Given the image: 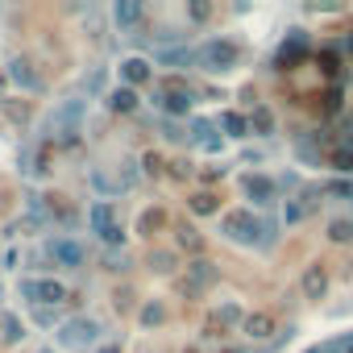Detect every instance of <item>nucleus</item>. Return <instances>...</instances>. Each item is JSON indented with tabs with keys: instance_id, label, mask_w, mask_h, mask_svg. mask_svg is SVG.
Returning a JSON list of instances; mask_svg holds the SVG:
<instances>
[{
	"instance_id": "c9c22d12",
	"label": "nucleus",
	"mask_w": 353,
	"mask_h": 353,
	"mask_svg": "<svg viewBox=\"0 0 353 353\" xmlns=\"http://www.w3.org/2000/svg\"><path fill=\"white\" fill-rule=\"evenodd\" d=\"M324 100H328L324 108H328V112H336V108H341V88H328V96H324Z\"/></svg>"
},
{
	"instance_id": "e433bc0d",
	"label": "nucleus",
	"mask_w": 353,
	"mask_h": 353,
	"mask_svg": "<svg viewBox=\"0 0 353 353\" xmlns=\"http://www.w3.org/2000/svg\"><path fill=\"white\" fill-rule=\"evenodd\" d=\"M96 353H121V345H104V349H96Z\"/></svg>"
},
{
	"instance_id": "c85d7f7f",
	"label": "nucleus",
	"mask_w": 353,
	"mask_h": 353,
	"mask_svg": "<svg viewBox=\"0 0 353 353\" xmlns=\"http://www.w3.org/2000/svg\"><path fill=\"white\" fill-rule=\"evenodd\" d=\"M179 245H188V250H200V237H196V229H179Z\"/></svg>"
},
{
	"instance_id": "dca6fc26",
	"label": "nucleus",
	"mask_w": 353,
	"mask_h": 353,
	"mask_svg": "<svg viewBox=\"0 0 353 353\" xmlns=\"http://www.w3.org/2000/svg\"><path fill=\"white\" fill-rule=\"evenodd\" d=\"M192 141H196V145H204V150H221L216 125H212V121H204V117H196V121H192Z\"/></svg>"
},
{
	"instance_id": "f704fd0d",
	"label": "nucleus",
	"mask_w": 353,
	"mask_h": 353,
	"mask_svg": "<svg viewBox=\"0 0 353 353\" xmlns=\"http://www.w3.org/2000/svg\"><path fill=\"white\" fill-rule=\"evenodd\" d=\"M332 196H341V200H353V179H345V183H332Z\"/></svg>"
},
{
	"instance_id": "c756f323",
	"label": "nucleus",
	"mask_w": 353,
	"mask_h": 353,
	"mask_svg": "<svg viewBox=\"0 0 353 353\" xmlns=\"http://www.w3.org/2000/svg\"><path fill=\"white\" fill-rule=\"evenodd\" d=\"M192 208H196V212H204V216H208V212H212V208H216V200H212V196H196V200H192Z\"/></svg>"
},
{
	"instance_id": "412c9836",
	"label": "nucleus",
	"mask_w": 353,
	"mask_h": 353,
	"mask_svg": "<svg viewBox=\"0 0 353 353\" xmlns=\"http://www.w3.org/2000/svg\"><path fill=\"white\" fill-rule=\"evenodd\" d=\"M250 129H254V133H262V137H270V133H274V117H270V108H262V104H258V108H254V117H250Z\"/></svg>"
},
{
	"instance_id": "473e14b6",
	"label": "nucleus",
	"mask_w": 353,
	"mask_h": 353,
	"mask_svg": "<svg viewBox=\"0 0 353 353\" xmlns=\"http://www.w3.org/2000/svg\"><path fill=\"white\" fill-rule=\"evenodd\" d=\"M83 88H88V92H100V88H104V71H92V75L83 79Z\"/></svg>"
},
{
	"instance_id": "6ab92c4d",
	"label": "nucleus",
	"mask_w": 353,
	"mask_h": 353,
	"mask_svg": "<svg viewBox=\"0 0 353 353\" xmlns=\"http://www.w3.org/2000/svg\"><path fill=\"white\" fill-rule=\"evenodd\" d=\"M108 108H112V112H133V108H137V92H133V88L108 92Z\"/></svg>"
},
{
	"instance_id": "a878e982",
	"label": "nucleus",
	"mask_w": 353,
	"mask_h": 353,
	"mask_svg": "<svg viewBox=\"0 0 353 353\" xmlns=\"http://www.w3.org/2000/svg\"><path fill=\"white\" fill-rule=\"evenodd\" d=\"M328 237H332V241H349V237H353V225H349V221H332V225H328Z\"/></svg>"
},
{
	"instance_id": "4c0bfd02",
	"label": "nucleus",
	"mask_w": 353,
	"mask_h": 353,
	"mask_svg": "<svg viewBox=\"0 0 353 353\" xmlns=\"http://www.w3.org/2000/svg\"><path fill=\"white\" fill-rule=\"evenodd\" d=\"M229 353H241V349H229Z\"/></svg>"
},
{
	"instance_id": "cd10ccee",
	"label": "nucleus",
	"mask_w": 353,
	"mask_h": 353,
	"mask_svg": "<svg viewBox=\"0 0 353 353\" xmlns=\"http://www.w3.org/2000/svg\"><path fill=\"white\" fill-rule=\"evenodd\" d=\"M26 336V328H21V320H13V316H5V341H21Z\"/></svg>"
},
{
	"instance_id": "39448f33",
	"label": "nucleus",
	"mask_w": 353,
	"mask_h": 353,
	"mask_svg": "<svg viewBox=\"0 0 353 353\" xmlns=\"http://www.w3.org/2000/svg\"><path fill=\"white\" fill-rule=\"evenodd\" d=\"M17 291H21V299H30V303H38V307L63 303V295H67L59 279H21V283H17Z\"/></svg>"
},
{
	"instance_id": "2eb2a0df",
	"label": "nucleus",
	"mask_w": 353,
	"mask_h": 353,
	"mask_svg": "<svg viewBox=\"0 0 353 353\" xmlns=\"http://www.w3.org/2000/svg\"><path fill=\"white\" fill-rule=\"evenodd\" d=\"M9 75H13V83H17V88H26V92H42V79L30 71V63H26V59H13V63H9Z\"/></svg>"
},
{
	"instance_id": "9d476101",
	"label": "nucleus",
	"mask_w": 353,
	"mask_h": 353,
	"mask_svg": "<svg viewBox=\"0 0 353 353\" xmlns=\"http://www.w3.org/2000/svg\"><path fill=\"white\" fill-rule=\"evenodd\" d=\"M299 287H303V299H324V291H328V270H324L320 262H312V266L303 270Z\"/></svg>"
},
{
	"instance_id": "393cba45",
	"label": "nucleus",
	"mask_w": 353,
	"mask_h": 353,
	"mask_svg": "<svg viewBox=\"0 0 353 353\" xmlns=\"http://www.w3.org/2000/svg\"><path fill=\"white\" fill-rule=\"evenodd\" d=\"M166 320V307L162 303H145L141 307V324H162Z\"/></svg>"
},
{
	"instance_id": "423d86ee",
	"label": "nucleus",
	"mask_w": 353,
	"mask_h": 353,
	"mask_svg": "<svg viewBox=\"0 0 353 353\" xmlns=\"http://www.w3.org/2000/svg\"><path fill=\"white\" fill-rule=\"evenodd\" d=\"M307 50H312V38H307L303 30H291V34L283 38V46H279V54H274V67H279V71H291L295 63L307 59Z\"/></svg>"
},
{
	"instance_id": "ddd939ff",
	"label": "nucleus",
	"mask_w": 353,
	"mask_h": 353,
	"mask_svg": "<svg viewBox=\"0 0 353 353\" xmlns=\"http://www.w3.org/2000/svg\"><path fill=\"white\" fill-rule=\"evenodd\" d=\"M141 0H117V9H112V21L121 26V30H133L137 21H141Z\"/></svg>"
},
{
	"instance_id": "1a4fd4ad",
	"label": "nucleus",
	"mask_w": 353,
	"mask_h": 353,
	"mask_svg": "<svg viewBox=\"0 0 353 353\" xmlns=\"http://www.w3.org/2000/svg\"><path fill=\"white\" fill-rule=\"evenodd\" d=\"M154 104H158L162 112H170V117H188V112H192V92L166 88V92H154Z\"/></svg>"
},
{
	"instance_id": "f257e3e1",
	"label": "nucleus",
	"mask_w": 353,
	"mask_h": 353,
	"mask_svg": "<svg viewBox=\"0 0 353 353\" xmlns=\"http://www.w3.org/2000/svg\"><path fill=\"white\" fill-rule=\"evenodd\" d=\"M221 233H225L229 241H237V245L270 250L274 237H279V225L266 221V216H258V212H250V208H237V212H229V216L221 221Z\"/></svg>"
},
{
	"instance_id": "72a5a7b5",
	"label": "nucleus",
	"mask_w": 353,
	"mask_h": 353,
	"mask_svg": "<svg viewBox=\"0 0 353 353\" xmlns=\"http://www.w3.org/2000/svg\"><path fill=\"white\" fill-rule=\"evenodd\" d=\"M303 216H307V204H299V200L287 204V221H303Z\"/></svg>"
},
{
	"instance_id": "7c9ffc66",
	"label": "nucleus",
	"mask_w": 353,
	"mask_h": 353,
	"mask_svg": "<svg viewBox=\"0 0 353 353\" xmlns=\"http://www.w3.org/2000/svg\"><path fill=\"white\" fill-rule=\"evenodd\" d=\"M162 221H166V216H162V212H158V208H150V212H145V216H141V229H158V225H162Z\"/></svg>"
},
{
	"instance_id": "f3484780",
	"label": "nucleus",
	"mask_w": 353,
	"mask_h": 353,
	"mask_svg": "<svg viewBox=\"0 0 353 353\" xmlns=\"http://www.w3.org/2000/svg\"><path fill=\"white\" fill-rule=\"evenodd\" d=\"M121 79H125L129 88H133V83H145V79H150V63H145V59H125V63H121Z\"/></svg>"
},
{
	"instance_id": "b1692460",
	"label": "nucleus",
	"mask_w": 353,
	"mask_h": 353,
	"mask_svg": "<svg viewBox=\"0 0 353 353\" xmlns=\"http://www.w3.org/2000/svg\"><path fill=\"white\" fill-rule=\"evenodd\" d=\"M320 67H324V75H336V67H341V54H336V46L320 50Z\"/></svg>"
},
{
	"instance_id": "bb28decb",
	"label": "nucleus",
	"mask_w": 353,
	"mask_h": 353,
	"mask_svg": "<svg viewBox=\"0 0 353 353\" xmlns=\"http://www.w3.org/2000/svg\"><path fill=\"white\" fill-rule=\"evenodd\" d=\"M216 320H221V324H237V320H245V316H241L237 303H225V307H216Z\"/></svg>"
},
{
	"instance_id": "4468645a",
	"label": "nucleus",
	"mask_w": 353,
	"mask_h": 353,
	"mask_svg": "<svg viewBox=\"0 0 353 353\" xmlns=\"http://www.w3.org/2000/svg\"><path fill=\"white\" fill-rule=\"evenodd\" d=\"M216 283V266L208 262V258H196L192 262V283H188V291L196 295V291H204V287H212Z\"/></svg>"
},
{
	"instance_id": "f03ea898",
	"label": "nucleus",
	"mask_w": 353,
	"mask_h": 353,
	"mask_svg": "<svg viewBox=\"0 0 353 353\" xmlns=\"http://www.w3.org/2000/svg\"><path fill=\"white\" fill-rule=\"evenodd\" d=\"M96 341H100V320H92V316H71L59 328V345L63 349H92Z\"/></svg>"
},
{
	"instance_id": "a211bd4d",
	"label": "nucleus",
	"mask_w": 353,
	"mask_h": 353,
	"mask_svg": "<svg viewBox=\"0 0 353 353\" xmlns=\"http://www.w3.org/2000/svg\"><path fill=\"white\" fill-rule=\"evenodd\" d=\"M154 59H158V63H166V67H192V63H200V59H196V50H183V46H174V50L166 46V50H158Z\"/></svg>"
},
{
	"instance_id": "aec40b11",
	"label": "nucleus",
	"mask_w": 353,
	"mask_h": 353,
	"mask_svg": "<svg viewBox=\"0 0 353 353\" xmlns=\"http://www.w3.org/2000/svg\"><path fill=\"white\" fill-rule=\"evenodd\" d=\"M245 332H250L254 341H262V336H270V332H274V324H270V316L254 312V316H245Z\"/></svg>"
},
{
	"instance_id": "4be33fe9",
	"label": "nucleus",
	"mask_w": 353,
	"mask_h": 353,
	"mask_svg": "<svg viewBox=\"0 0 353 353\" xmlns=\"http://www.w3.org/2000/svg\"><path fill=\"white\" fill-rule=\"evenodd\" d=\"M221 129H225L229 137H245V133H250V121H245L241 112H225V117H221Z\"/></svg>"
},
{
	"instance_id": "20e7f679",
	"label": "nucleus",
	"mask_w": 353,
	"mask_h": 353,
	"mask_svg": "<svg viewBox=\"0 0 353 353\" xmlns=\"http://www.w3.org/2000/svg\"><path fill=\"white\" fill-rule=\"evenodd\" d=\"M50 125H54V133H59L67 145H75L79 125H83V100H63V104L50 112Z\"/></svg>"
},
{
	"instance_id": "6e6552de",
	"label": "nucleus",
	"mask_w": 353,
	"mask_h": 353,
	"mask_svg": "<svg viewBox=\"0 0 353 353\" xmlns=\"http://www.w3.org/2000/svg\"><path fill=\"white\" fill-rule=\"evenodd\" d=\"M241 192L254 200V208H270L274 196H279V188H274L270 174H241Z\"/></svg>"
},
{
	"instance_id": "9b49d317",
	"label": "nucleus",
	"mask_w": 353,
	"mask_h": 353,
	"mask_svg": "<svg viewBox=\"0 0 353 353\" xmlns=\"http://www.w3.org/2000/svg\"><path fill=\"white\" fill-rule=\"evenodd\" d=\"M88 225H92V233L108 237V233L117 229V221H112V204H108V200H96V204L88 208Z\"/></svg>"
},
{
	"instance_id": "7ed1b4c3",
	"label": "nucleus",
	"mask_w": 353,
	"mask_h": 353,
	"mask_svg": "<svg viewBox=\"0 0 353 353\" xmlns=\"http://www.w3.org/2000/svg\"><path fill=\"white\" fill-rule=\"evenodd\" d=\"M196 59H200L204 71H233V67H237V46H233L229 38H208V42L196 50Z\"/></svg>"
},
{
	"instance_id": "2f4dec72",
	"label": "nucleus",
	"mask_w": 353,
	"mask_h": 353,
	"mask_svg": "<svg viewBox=\"0 0 353 353\" xmlns=\"http://www.w3.org/2000/svg\"><path fill=\"white\" fill-rule=\"evenodd\" d=\"M150 266H154V270H170L174 258H170V254H150Z\"/></svg>"
},
{
	"instance_id": "f8f14e48",
	"label": "nucleus",
	"mask_w": 353,
	"mask_h": 353,
	"mask_svg": "<svg viewBox=\"0 0 353 353\" xmlns=\"http://www.w3.org/2000/svg\"><path fill=\"white\" fill-rule=\"evenodd\" d=\"M295 158H299L303 166H320V162H324V154H320V133H299Z\"/></svg>"
},
{
	"instance_id": "5701e85b",
	"label": "nucleus",
	"mask_w": 353,
	"mask_h": 353,
	"mask_svg": "<svg viewBox=\"0 0 353 353\" xmlns=\"http://www.w3.org/2000/svg\"><path fill=\"white\" fill-rule=\"evenodd\" d=\"M328 162H332V170H341V174H349V170H353V150H345V145H336V150L328 154Z\"/></svg>"
},
{
	"instance_id": "0eeeda50",
	"label": "nucleus",
	"mask_w": 353,
	"mask_h": 353,
	"mask_svg": "<svg viewBox=\"0 0 353 353\" xmlns=\"http://www.w3.org/2000/svg\"><path fill=\"white\" fill-rule=\"evenodd\" d=\"M46 254L54 258V266H67V270H79L83 258H88V250L79 241H71V237H50L46 241Z\"/></svg>"
}]
</instances>
